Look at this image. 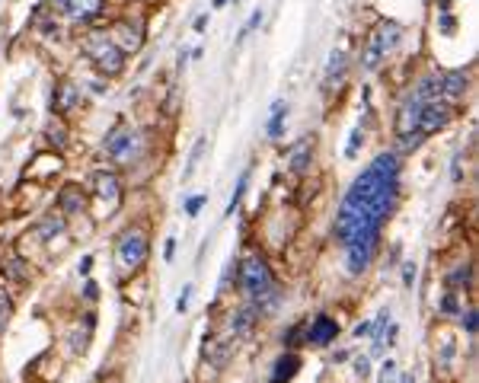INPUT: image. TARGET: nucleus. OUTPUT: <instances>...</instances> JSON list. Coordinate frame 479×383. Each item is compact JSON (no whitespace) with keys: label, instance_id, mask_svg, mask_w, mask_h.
Listing matches in <instances>:
<instances>
[{"label":"nucleus","instance_id":"nucleus-1","mask_svg":"<svg viewBox=\"0 0 479 383\" xmlns=\"http://www.w3.org/2000/svg\"><path fill=\"white\" fill-rule=\"evenodd\" d=\"M396 189H400V160L396 153H380L338 201L336 236L345 246V265L351 274L368 272L380 230L396 208V195H400Z\"/></svg>","mask_w":479,"mask_h":383},{"label":"nucleus","instance_id":"nucleus-2","mask_svg":"<svg viewBox=\"0 0 479 383\" xmlns=\"http://www.w3.org/2000/svg\"><path fill=\"white\" fill-rule=\"evenodd\" d=\"M236 274H240V291L249 297V304L255 306V310H268L272 304H278V284H275L272 278V268L265 265V259L262 255H246V259L240 262V268H236Z\"/></svg>","mask_w":479,"mask_h":383},{"label":"nucleus","instance_id":"nucleus-3","mask_svg":"<svg viewBox=\"0 0 479 383\" xmlns=\"http://www.w3.org/2000/svg\"><path fill=\"white\" fill-rule=\"evenodd\" d=\"M400 38H402V26L393 23V19H380V26H377L368 38V48H364V55H361V64L368 70L380 67V61L400 45Z\"/></svg>","mask_w":479,"mask_h":383},{"label":"nucleus","instance_id":"nucleus-4","mask_svg":"<svg viewBox=\"0 0 479 383\" xmlns=\"http://www.w3.org/2000/svg\"><path fill=\"white\" fill-rule=\"evenodd\" d=\"M83 48H87V55L93 57V64L102 70V74H121V67H125V55H121V48L112 42V35L109 32H89L87 38H83Z\"/></svg>","mask_w":479,"mask_h":383},{"label":"nucleus","instance_id":"nucleus-5","mask_svg":"<svg viewBox=\"0 0 479 383\" xmlns=\"http://www.w3.org/2000/svg\"><path fill=\"white\" fill-rule=\"evenodd\" d=\"M147 259V230L141 227H125L115 240V262L125 272H134L141 262Z\"/></svg>","mask_w":479,"mask_h":383},{"label":"nucleus","instance_id":"nucleus-6","mask_svg":"<svg viewBox=\"0 0 479 383\" xmlns=\"http://www.w3.org/2000/svg\"><path fill=\"white\" fill-rule=\"evenodd\" d=\"M451 118H453V109L447 106V99H438V102L425 106L419 115H415V128H412V131H419L422 138H428V134L441 131V128H444Z\"/></svg>","mask_w":479,"mask_h":383},{"label":"nucleus","instance_id":"nucleus-7","mask_svg":"<svg viewBox=\"0 0 479 383\" xmlns=\"http://www.w3.org/2000/svg\"><path fill=\"white\" fill-rule=\"evenodd\" d=\"M109 157L119 160V163H131L141 150V134L134 128H119V131L109 134Z\"/></svg>","mask_w":479,"mask_h":383},{"label":"nucleus","instance_id":"nucleus-8","mask_svg":"<svg viewBox=\"0 0 479 383\" xmlns=\"http://www.w3.org/2000/svg\"><path fill=\"white\" fill-rule=\"evenodd\" d=\"M307 345H316V348H326V345H332L338 338V323L332 316H316L310 323V329H307Z\"/></svg>","mask_w":479,"mask_h":383},{"label":"nucleus","instance_id":"nucleus-9","mask_svg":"<svg viewBox=\"0 0 479 383\" xmlns=\"http://www.w3.org/2000/svg\"><path fill=\"white\" fill-rule=\"evenodd\" d=\"M438 89H441V99H457L470 89V77L466 70H451V74H441L438 77Z\"/></svg>","mask_w":479,"mask_h":383},{"label":"nucleus","instance_id":"nucleus-10","mask_svg":"<svg viewBox=\"0 0 479 383\" xmlns=\"http://www.w3.org/2000/svg\"><path fill=\"white\" fill-rule=\"evenodd\" d=\"M112 42L121 48V55H131V51L141 48V29L138 26H131V23H115Z\"/></svg>","mask_w":479,"mask_h":383},{"label":"nucleus","instance_id":"nucleus-11","mask_svg":"<svg viewBox=\"0 0 479 383\" xmlns=\"http://www.w3.org/2000/svg\"><path fill=\"white\" fill-rule=\"evenodd\" d=\"M297 370H300V357L291 355V351H285V355L272 364V377H268V383H287V380L297 377Z\"/></svg>","mask_w":479,"mask_h":383},{"label":"nucleus","instance_id":"nucleus-12","mask_svg":"<svg viewBox=\"0 0 479 383\" xmlns=\"http://www.w3.org/2000/svg\"><path fill=\"white\" fill-rule=\"evenodd\" d=\"M64 16H70V19H96L102 13V0H67L64 4Z\"/></svg>","mask_w":479,"mask_h":383},{"label":"nucleus","instance_id":"nucleus-13","mask_svg":"<svg viewBox=\"0 0 479 383\" xmlns=\"http://www.w3.org/2000/svg\"><path fill=\"white\" fill-rule=\"evenodd\" d=\"M93 185H96V195L102 201H115L121 195V182L115 172H93Z\"/></svg>","mask_w":479,"mask_h":383},{"label":"nucleus","instance_id":"nucleus-14","mask_svg":"<svg viewBox=\"0 0 479 383\" xmlns=\"http://www.w3.org/2000/svg\"><path fill=\"white\" fill-rule=\"evenodd\" d=\"M387 326H390V310L383 306L380 313L374 316V323H370V357H380L383 351V335H387Z\"/></svg>","mask_w":479,"mask_h":383},{"label":"nucleus","instance_id":"nucleus-15","mask_svg":"<svg viewBox=\"0 0 479 383\" xmlns=\"http://www.w3.org/2000/svg\"><path fill=\"white\" fill-rule=\"evenodd\" d=\"M285 118H287V102L285 99H275L272 102V112H268V125H265V134L272 140H278L285 134Z\"/></svg>","mask_w":479,"mask_h":383},{"label":"nucleus","instance_id":"nucleus-16","mask_svg":"<svg viewBox=\"0 0 479 383\" xmlns=\"http://www.w3.org/2000/svg\"><path fill=\"white\" fill-rule=\"evenodd\" d=\"M230 357H233V345L230 342H208L204 345V361L211 367H227Z\"/></svg>","mask_w":479,"mask_h":383},{"label":"nucleus","instance_id":"nucleus-17","mask_svg":"<svg viewBox=\"0 0 479 383\" xmlns=\"http://www.w3.org/2000/svg\"><path fill=\"white\" fill-rule=\"evenodd\" d=\"M345 67H348V55H345V48L338 45V48H332V55H329V67H326V87H332V83L342 80Z\"/></svg>","mask_w":479,"mask_h":383},{"label":"nucleus","instance_id":"nucleus-18","mask_svg":"<svg viewBox=\"0 0 479 383\" xmlns=\"http://www.w3.org/2000/svg\"><path fill=\"white\" fill-rule=\"evenodd\" d=\"M310 153H313V138H304L297 147L291 150V160H287V166H291L294 172H304L307 166H310Z\"/></svg>","mask_w":479,"mask_h":383},{"label":"nucleus","instance_id":"nucleus-19","mask_svg":"<svg viewBox=\"0 0 479 383\" xmlns=\"http://www.w3.org/2000/svg\"><path fill=\"white\" fill-rule=\"evenodd\" d=\"M255 316H259V310H255L253 304H249V306H240V310L233 313V329H236V335H246V332H253Z\"/></svg>","mask_w":479,"mask_h":383},{"label":"nucleus","instance_id":"nucleus-20","mask_svg":"<svg viewBox=\"0 0 479 383\" xmlns=\"http://www.w3.org/2000/svg\"><path fill=\"white\" fill-rule=\"evenodd\" d=\"M77 99H80V93H77L74 83H61V87H57V96H55V109L57 112H70V109L77 106Z\"/></svg>","mask_w":479,"mask_h":383},{"label":"nucleus","instance_id":"nucleus-21","mask_svg":"<svg viewBox=\"0 0 479 383\" xmlns=\"http://www.w3.org/2000/svg\"><path fill=\"white\" fill-rule=\"evenodd\" d=\"M61 208L67 211V214H80V211L87 208V198L80 195V189H64V195H61Z\"/></svg>","mask_w":479,"mask_h":383},{"label":"nucleus","instance_id":"nucleus-22","mask_svg":"<svg viewBox=\"0 0 479 383\" xmlns=\"http://www.w3.org/2000/svg\"><path fill=\"white\" fill-rule=\"evenodd\" d=\"M204 150H208V140L198 138V140H195V147H192V153H189V163H185L182 179H189L192 172H195V166H198V160H202V153H204Z\"/></svg>","mask_w":479,"mask_h":383},{"label":"nucleus","instance_id":"nucleus-23","mask_svg":"<svg viewBox=\"0 0 479 383\" xmlns=\"http://www.w3.org/2000/svg\"><path fill=\"white\" fill-rule=\"evenodd\" d=\"M246 185H249V170H246V172H240V179H236V189H233V198H230V204H227V214H233V211H236L240 198L246 195Z\"/></svg>","mask_w":479,"mask_h":383},{"label":"nucleus","instance_id":"nucleus-24","mask_svg":"<svg viewBox=\"0 0 479 383\" xmlns=\"http://www.w3.org/2000/svg\"><path fill=\"white\" fill-rule=\"evenodd\" d=\"M10 316H13V300H10V294L0 287V332L10 326Z\"/></svg>","mask_w":479,"mask_h":383},{"label":"nucleus","instance_id":"nucleus-25","mask_svg":"<svg viewBox=\"0 0 479 383\" xmlns=\"http://www.w3.org/2000/svg\"><path fill=\"white\" fill-rule=\"evenodd\" d=\"M377 383H400V374H396V364L393 361H383L380 374H377Z\"/></svg>","mask_w":479,"mask_h":383},{"label":"nucleus","instance_id":"nucleus-26","mask_svg":"<svg viewBox=\"0 0 479 383\" xmlns=\"http://www.w3.org/2000/svg\"><path fill=\"white\" fill-rule=\"evenodd\" d=\"M355 377L358 380H368L370 377V355H358L355 357Z\"/></svg>","mask_w":479,"mask_h":383},{"label":"nucleus","instance_id":"nucleus-27","mask_svg":"<svg viewBox=\"0 0 479 383\" xmlns=\"http://www.w3.org/2000/svg\"><path fill=\"white\" fill-rule=\"evenodd\" d=\"M358 150H361V128H355V131H351V144L345 147V157H358Z\"/></svg>","mask_w":479,"mask_h":383},{"label":"nucleus","instance_id":"nucleus-28","mask_svg":"<svg viewBox=\"0 0 479 383\" xmlns=\"http://www.w3.org/2000/svg\"><path fill=\"white\" fill-rule=\"evenodd\" d=\"M204 201H208V198H204V195H198V198H189V201H185V214H189V217H195L198 211L204 208Z\"/></svg>","mask_w":479,"mask_h":383},{"label":"nucleus","instance_id":"nucleus-29","mask_svg":"<svg viewBox=\"0 0 479 383\" xmlns=\"http://www.w3.org/2000/svg\"><path fill=\"white\" fill-rule=\"evenodd\" d=\"M457 310H460V306H457V297H453V294H444V300H441V313H451V316H453Z\"/></svg>","mask_w":479,"mask_h":383},{"label":"nucleus","instance_id":"nucleus-30","mask_svg":"<svg viewBox=\"0 0 479 383\" xmlns=\"http://www.w3.org/2000/svg\"><path fill=\"white\" fill-rule=\"evenodd\" d=\"M259 23H262V10H255V13H253V19H249V26H246V29L240 32V38H246L249 32H253V29H255V26H259Z\"/></svg>","mask_w":479,"mask_h":383},{"label":"nucleus","instance_id":"nucleus-31","mask_svg":"<svg viewBox=\"0 0 479 383\" xmlns=\"http://www.w3.org/2000/svg\"><path fill=\"white\" fill-rule=\"evenodd\" d=\"M463 326H466V332H476V326H479V316H476V310H470L463 316Z\"/></svg>","mask_w":479,"mask_h":383},{"label":"nucleus","instance_id":"nucleus-32","mask_svg":"<svg viewBox=\"0 0 479 383\" xmlns=\"http://www.w3.org/2000/svg\"><path fill=\"white\" fill-rule=\"evenodd\" d=\"M457 29V19L447 16V13H441V32H453Z\"/></svg>","mask_w":479,"mask_h":383},{"label":"nucleus","instance_id":"nucleus-33","mask_svg":"<svg viewBox=\"0 0 479 383\" xmlns=\"http://www.w3.org/2000/svg\"><path fill=\"white\" fill-rule=\"evenodd\" d=\"M83 297H87V300L99 297V287H96V281H87V287H83Z\"/></svg>","mask_w":479,"mask_h":383},{"label":"nucleus","instance_id":"nucleus-34","mask_svg":"<svg viewBox=\"0 0 479 383\" xmlns=\"http://www.w3.org/2000/svg\"><path fill=\"white\" fill-rule=\"evenodd\" d=\"M402 281H406V284H412V281H415V265H412V262H406V265H402Z\"/></svg>","mask_w":479,"mask_h":383},{"label":"nucleus","instance_id":"nucleus-35","mask_svg":"<svg viewBox=\"0 0 479 383\" xmlns=\"http://www.w3.org/2000/svg\"><path fill=\"white\" fill-rule=\"evenodd\" d=\"M172 255H176V240L170 236V240H166V246H163V259L172 262Z\"/></svg>","mask_w":479,"mask_h":383},{"label":"nucleus","instance_id":"nucleus-36","mask_svg":"<svg viewBox=\"0 0 479 383\" xmlns=\"http://www.w3.org/2000/svg\"><path fill=\"white\" fill-rule=\"evenodd\" d=\"M189 297H192V284L182 287V297H179V313H185V306H189Z\"/></svg>","mask_w":479,"mask_h":383},{"label":"nucleus","instance_id":"nucleus-37","mask_svg":"<svg viewBox=\"0 0 479 383\" xmlns=\"http://www.w3.org/2000/svg\"><path fill=\"white\" fill-rule=\"evenodd\" d=\"M89 268H93V255H83L80 259V274H89Z\"/></svg>","mask_w":479,"mask_h":383},{"label":"nucleus","instance_id":"nucleus-38","mask_svg":"<svg viewBox=\"0 0 479 383\" xmlns=\"http://www.w3.org/2000/svg\"><path fill=\"white\" fill-rule=\"evenodd\" d=\"M368 329H370V323H361V326H355V335H368Z\"/></svg>","mask_w":479,"mask_h":383},{"label":"nucleus","instance_id":"nucleus-39","mask_svg":"<svg viewBox=\"0 0 479 383\" xmlns=\"http://www.w3.org/2000/svg\"><path fill=\"white\" fill-rule=\"evenodd\" d=\"M51 4H55V10H64V4H67V0H51Z\"/></svg>","mask_w":479,"mask_h":383},{"label":"nucleus","instance_id":"nucleus-40","mask_svg":"<svg viewBox=\"0 0 479 383\" xmlns=\"http://www.w3.org/2000/svg\"><path fill=\"white\" fill-rule=\"evenodd\" d=\"M402 383H415V377H412V374H406V377H402Z\"/></svg>","mask_w":479,"mask_h":383},{"label":"nucleus","instance_id":"nucleus-41","mask_svg":"<svg viewBox=\"0 0 479 383\" xmlns=\"http://www.w3.org/2000/svg\"><path fill=\"white\" fill-rule=\"evenodd\" d=\"M224 4H227V0H214V6H224Z\"/></svg>","mask_w":479,"mask_h":383}]
</instances>
